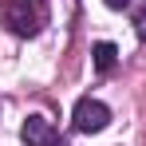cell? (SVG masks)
Listing matches in <instances>:
<instances>
[{
	"instance_id": "cell-3",
	"label": "cell",
	"mask_w": 146,
	"mask_h": 146,
	"mask_svg": "<svg viewBox=\"0 0 146 146\" xmlns=\"http://www.w3.org/2000/svg\"><path fill=\"white\" fill-rule=\"evenodd\" d=\"M20 138H24L28 146H55L59 142V130H55L51 119H44V115H28L24 126H20Z\"/></svg>"
},
{
	"instance_id": "cell-6",
	"label": "cell",
	"mask_w": 146,
	"mask_h": 146,
	"mask_svg": "<svg viewBox=\"0 0 146 146\" xmlns=\"http://www.w3.org/2000/svg\"><path fill=\"white\" fill-rule=\"evenodd\" d=\"M107 8H115V12H122V8H130V0H103Z\"/></svg>"
},
{
	"instance_id": "cell-5",
	"label": "cell",
	"mask_w": 146,
	"mask_h": 146,
	"mask_svg": "<svg viewBox=\"0 0 146 146\" xmlns=\"http://www.w3.org/2000/svg\"><path fill=\"white\" fill-rule=\"evenodd\" d=\"M134 32H138V40L146 44V0L134 8Z\"/></svg>"
},
{
	"instance_id": "cell-4",
	"label": "cell",
	"mask_w": 146,
	"mask_h": 146,
	"mask_svg": "<svg viewBox=\"0 0 146 146\" xmlns=\"http://www.w3.org/2000/svg\"><path fill=\"white\" fill-rule=\"evenodd\" d=\"M91 55H95V71H103V75L119 63V48H115L111 40H99L95 48H91Z\"/></svg>"
},
{
	"instance_id": "cell-1",
	"label": "cell",
	"mask_w": 146,
	"mask_h": 146,
	"mask_svg": "<svg viewBox=\"0 0 146 146\" xmlns=\"http://www.w3.org/2000/svg\"><path fill=\"white\" fill-rule=\"evenodd\" d=\"M0 24L8 28L12 36H40L48 24V0H4L0 4Z\"/></svg>"
},
{
	"instance_id": "cell-2",
	"label": "cell",
	"mask_w": 146,
	"mask_h": 146,
	"mask_svg": "<svg viewBox=\"0 0 146 146\" xmlns=\"http://www.w3.org/2000/svg\"><path fill=\"white\" fill-rule=\"evenodd\" d=\"M71 122H75V130H83V134H99V130L111 126V107L91 99V95H83L75 103V111H71Z\"/></svg>"
}]
</instances>
